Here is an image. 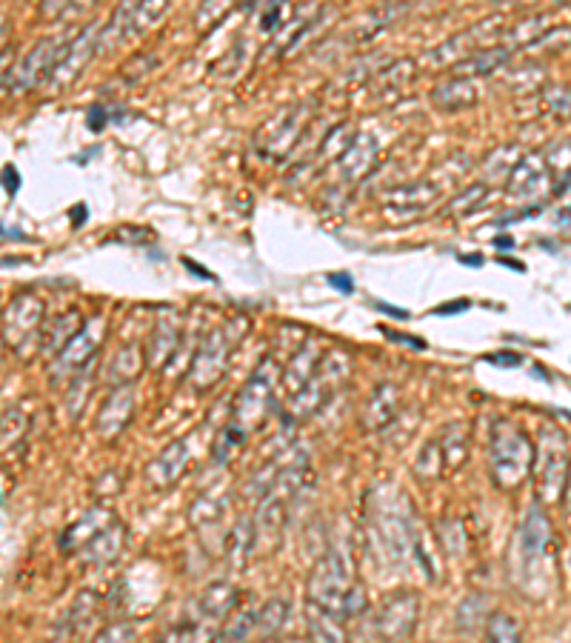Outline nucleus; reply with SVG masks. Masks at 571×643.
Segmentation results:
<instances>
[{
	"label": "nucleus",
	"mask_w": 571,
	"mask_h": 643,
	"mask_svg": "<svg viewBox=\"0 0 571 643\" xmlns=\"http://www.w3.org/2000/svg\"><path fill=\"white\" fill-rule=\"evenodd\" d=\"M489 466H492V478L503 489H512L526 481V475L534 466V446L526 438V432L517 423L500 421L494 423L492 438H489Z\"/></svg>",
	"instance_id": "obj_1"
},
{
	"label": "nucleus",
	"mask_w": 571,
	"mask_h": 643,
	"mask_svg": "<svg viewBox=\"0 0 571 643\" xmlns=\"http://www.w3.org/2000/svg\"><path fill=\"white\" fill-rule=\"evenodd\" d=\"M355 566L352 558L340 549H329L320 561L315 563L309 583H306V598L309 606H317L323 612H332L343 618V603L349 589L355 586Z\"/></svg>",
	"instance_id": "obj_2"
},
{
	"label": "nucleus",
	"mask_w": 571,
	"mask_h": 643,
	"mask_svg": "<svg viewBox=\"0 0 571 643\" xmlns=\"http://www.w3.org/2000/svg\"><path fill=\"white\" fill-rule=\"evenodd\" d=\"M280 375L283 372L277 369V363L272 358L260 361V366L252 372V378L243 383V389L237 392L235 409H232V423H235L237 429H243L246 435H252V432H257L266 423L272 406H275Z\"/></svg>",
	"instance_id": "obj_3"
},
{
	"label": "nucleus",
	"mask_w": 571,
	"mask_h": 643,
	"mask_svg": "<svg viewBox=\"0 0 571 643\" xmlns=\"http://www.w3.org/2000/svg\"><path fill=\"white\" fill-rule=\"evenodd\" d=\"M349 375H352V358L343 349H332L329 355H323L315 378L306 383L295 398H289V415L295 421L315 415L317 409H323L335 398V392L349 381Z\"/></svg>",
	"instance_id": "obj_4"
},
{
	"label": "nucleus",
	"mask_w": 571,
	"mask_h": 643,
	"mask_svg": "<svg viewBox=\"0 0 571 643\" xmlns=\"http://www.w3.org/2000/svg\"><path fill=\"white\" fill-rule=\"evenodd\" d=\"M534 475H537V495L540 503H557L563 498L566 478H569V461H566V441L560 432L546 429L537 443L534 455Z\"/></svg>",
	"instance_id": "obj_5"
},
{
	"label": "nucleus",
	"mask_w": 571,
	"mask_h": 643,
	"mask_svg": "<svg viewBox=\"0 0 571 643\" xmlns=\"http://www.w3.org/2000/svg\"><path fill=\"white\" fill-rule=\"evenodd\" d=\"M229 355H232V341H229L226 329H212L203 341L197 343L195 358L186 366V383L195 392L212 389L223 378V372L229 366Z\"/></svg>",
	"instance_id": "obj_6"
},
{
	"label": "nucleus",
	"mask_w": 571,
	"mask_h": 643,
	"mask_svg": "<svg viewBox=\"0 0 571 643\" xmlns=\"http://www.w3.org/2000/svg\"><path fill=\"white\" fill-rule=\"evenodd\" d=\"M103 338H106V321L103 318H92L55 355V361H52V378L63 381L69 375H80L89 363H95V355H98Z\"/></svg>",
	"instance_id": "obj_7"
},
{
	"label": "nucleus",
	"mask_w": 571,
	"mask_h": 643,
	"mask_svg": "<svg viewBox=\"0 0 571 643\" xmlns=\"http://www.w3.org/2000/svg\"><path fill=\"white\" fill-rule=\"evenodd\" d=\"M40 335H43V301L35 295H23L3 315V338L15 352L26 355V346L35 341L40 343Z\"/></svg>",
	"instance_id": "obj_8"
},
{
	"label": "nucleus",
	"mask_w": 571,
	"mask_h": 643,
	"mask_svg": "<svg viewBox=\"0 0 571 643\" xmlns=\"http://www.w3.org/2000/svg\"><path fill=\"white\" fill-rule=\"evenodd\" d=\"M420 618V598L414 592H394L377 609L375 632L386 643H403L417 626Z\"/></svg>",
	"instance_id": "obj_9"
},
{
	"label": "nucleus",
	"mask_w": 571,
	"mask_h": 643,
	"mask_svg": "<svg viewBox=\"0 0 571 643\" xmlns=\"http://www.w3.org/2000/svg\"><path fill=\"white\" fill-rule=\"evenodd\" d=\"M169 12V3H126L120 6L118 12L112 15L109 26H103V35H100V46L103 43H120L123 38L135 35V32H143L146 26L158 23L163 15Z\"/></svg>",
	"instance_id": "obj_10"
},
{
	"label": "nucleus",
	"mask_w": 571,
	"mask_h": 643,
	"mask_svg": "<svg viewBox=\"0 0 571 643\" xmlns=\"http://www.w3.org/2000/svg\"><path fill=\"white\" fill-rule=\"evenodd\" d=\"M98 46H100L98 23H89L75 41L66 43V49L60 52L58 63H55V69H52V75H49L46 81L55 83V86H66V83L75 81L80 69H83V66L89 63V58L98 52Z\"/></svg>",
	"instance_id": "obj_11"
},
{
	"label": "nucleus",
	"mask_w": 571,
	"mask_h": 643,
	"mask_svg": "<svg viewBox=\"0 0 571 643\" xmlns=\"http://www.w3.org/2000/svg\"><path fill=\"white\" fill-rule=\"evenodd\" d=\"M135 415V386H115L98 412V432L103 441H115Z\"/></svg>",
	"instance_id": "obj_12"
},
{
	"label": "nucleus",
	"mask_w": 571,
	"mask_h": 643,
	"mask_svg": "<svg viewBox=\"0 0 571 643\" xmlns=\"http://www.w3.org/2000/svg\"><path fill=\"white\" fill-rule=\"evenodd\" d=\"M549 518L546 512L534 503L526 515V521L520 526V543H517V552H520V561H523V569L532 572L534 563H540L546 558L549 552V541H552V532H549Z\"/></svg>",
	"instance_id": "obj_13"
},
{
	"label": "nucleus",
	"mask_w": 571,
	"mask_h": 643,
	"mask_svg": "<svg viewBox=\"0 0 571 643\" xmlns=\"http://www.w3.org/2000/svg\"><path fill=\"white\" fill-rule=\"evenodd\" d=\"M63 49H66V43L60 41V38H46V41H40L38 46L20 61L18 69H15V83H12V86H15L18 92H23V89H32L40 78H49Z\"/></svg>",
	"instance_id": "obj_14"
},
{
	"label": "nucleus",
	"mask_w": 571,
	"mask_h": 643,
	"mask_svg": "<svg viewBox=\"0 0 571 643\" xmlns=\"http://www.w3.org/2000/svg\"><path fill=\"white\" fill-rule=\"evenodd\" d=\"M189 466V441H172L169 446H163L155 461L146 466V483L152 489H169L172 483L180 481V475Z\"/></svg>",
	"instance_id": "obj_15"
},
{
	"label": "nucleus",
	"mask_w": 571,
	"mask_h": 643,
	"mask_svg": "<svg viewBox=\"0 0 571 643\" xmlns=\"http://www.w3.org/2000/svg\"><path fill=\"white\" fill-rule=\"evenodd\" d=\"M400 415V389L394 383H377L369 395V401L363 406L360 421L366 426V432H383L389 429Z\"/></svg>",
	"instance_id": "obj_16"
},
{
	"label": "nucleus",
	"mask_w": 571,
	"mask_h": 643,
	"mask_svg": "<svg viewBox=\"0 0 571 643\" xmlns=\"http://www.w3.org/2000/svg\"><path fill=\"white\" fill-rule=\"evenodd\" d=\"M323 349H320V343H303L300 349L295 352V358L286 363V372L280 375V386L289 392V398H295L297 392L306 386V383L315 378L317 366L323 361Z\"/></svg>",
	"instance_id": "obj_17"
},
{
	"label": "nucleus",
	"mask_w": 571,
	"mask_h": 643,
	"mask_svg": "<svg viewBox=\"0 0 571 643\" xmlns=\"http://www.w3.org/2000/svg\"><path fill=\"white\" fill-rule=\"evenodd\" d=\"M237 606H240V592L232 583H212L197 598V618L203 623H217L220 626L235 612Z\"/></svg>",
	"instance_id": "obj_18"
},
{
	"label": "nucleus",
	"mask_w": 571,
	"mask_h": 643,
	"mask_svg": "<svg viewBox=\"0 0 571 643\" xmlns=\"http://www.w3.org/2000/svg\"><path fill=\"white\" fill-rule=\"evenodd\" d=\"M183 343L180 338V326L175 323V318H160L152 329V338H149V349H146V363L149 366H169V363L178 358V346Z\"/></svg>",
	"instance_id": "obj_19"
},
{
	"label": "nucleus",
	"mask_w": 571,
	"mask_h": 643,
	"mask_svg": "<svg viewBox=\"0 0 571 643\" xmlns=\"http://www.w3.org/2000/svg\"><path fill=\"white\" fill-rule=\"evenodd\" d=\"M549 183V163L546 155H529L520 163H514L512 175H509V192L514 198H529L540 186Z\"/></svg>",
	"instance_id": "obj_20"
},
{
	"label": "nucleus",
	"mask_w": 571,
	"mask_h": 643,
	"mask_svg": "<svg viewBox=\"0 0 571 643\" xmlns=\"http://www.w3.org/2000/svg\"><path fill=\"white\" fill-rule=\"evenodd\" d=\"M123 543H126V526L120 521H112L106 529H100L98 535L80 549V561L98 563V566L112 563L120 555Z\"/></svg>",
	"instance_id": "obj_21"
},
{
	"label": "nucleus",
	"mask_w": 571,
	"mask_h": 643,
	"mask_svg": "<svg viewBox=\"0 0 571 643\" xmlns=\"http://www.w3.org/2000/svg\"><path fill=\"white\" fill-rule=\"evenodd\" d=\"M437 195H440V189L429 181L406 183L386 195V209H400V215H414L437 201Z\"/></svg>",
	"instance_id": "obj_22"
},
{
	"label": "nucleus",
	"mask_w": 571,
	"mask_h": 643,
	"mask_svg": "<svg viewBox=\"0 0 571 643\" xmlns=\"http://www.w3.org/2000/svg\"><path fill=\"white\" fill-rule=\"evenodd\" d=\"M306 115H309V106L300 103L295 109H289L286 115H280L277 123L272 126V135L263 141V149L272 152V155H286V149L295 143V138L300 135L303 123H306Z\"/></svg>",
	"instance_id": "obj_23"
},
{
	"label": "nucleus",
	"mask_w": 571,
	"mask_h": 643,
	"mask_svg": "<svg viewBox=\"0 0 571 643\" xmlns=\"http://www.w3.org/2000/svg\"><path fill=\"white\" fill-rule=\"evenodd\" d=\"M255 623H257V606H252V603H240L235 612L217 626L212 643L255 641Z\"/></svg>",
	"instance_id": "obj_24"
},
{
	"label": "nucleus",
	"mask_w": 571,
	"mask_h": 643,
	"mask_svg": "<svg viewBox=\"0 0 571 643\" xmlns=\"http://www.w3.org/2000/svg\"><path fill=\"white\" fill-rule=\"evenodd\" d=\"M377 141L375 135H357V141L349 143V149L340 155V172L346 181H357L363 178L377 158Z\"/></svg>",
	"instance_id": "obj_25"
},
{
	"label": "nucleus",
	"mask_w": 571,
	"mask_h": 643,
	"mask_svg": "<svg viewBox=\"0 0 571 643\" xmlns=\"http://www.w3.org/2000/svg\"><path fill=\"white\" fill-rule=\"evenodd\" d=\"M437 443L443 449V461H446V475L460 469L466 458H469V443H472V429L466 426L463 421L449 423L440 435H437Z\"/></svg>",
	"instance_id": "obj_26"
},
{
	"label": "nucleus",
	"mask_w": 571,
	"mask_h": 643,
	"mask_svg": "<svg viewBox=\"0 0 571 643\" xmlns=\"http://www.w3.org/2000/svg\"><path fill=\"white\" fill-rule=\"evenodd\" d=\"M143 361H146V355L140 352L138 343L120 346L118 352L112 355L109 366H106V383H109L112 389H115V386H126V383H135L140 369H143Z\"/></svg>",
	"instance_id": "obj_27"
},
{
	"label": "nucleus",
	"mask_w": 571,
	"mask_h": 643,
	"mask_svg": "<svg viewBox=\"0 0 571 643\" xmlns=\"http://www.w3.org/2000/svg\"><path fill=\"white\" fill-rule=\"evenodd\" d=\"M257 546L255 518H240L226 538V561L232 569H243Z\"/></svg>",
	"instance_id": "obj_28"
},
{
	"label": "nucleus",
	"mask_w": 571,
	"mask_h": 643,
	"mask_svg": "<svg viewBox=\"0 0 571 643\" xmlns=\"http://www.w3.org/2000/svg\"><path fill=\"white\" fill-rule=\"evenodd\" d=\"M306 629H309L312 643H349L343 618L323 612L317 606H306Z\"/></svg>",
	"instance_id": "obj_29"
},
{
	"label": "nucleus",
	"mask_w": 571,
	"mask_h": 643,
	"mask_svg": "<svg viewBox=\"0 0 571 643\" xmlns=\"http://www.w3.org/2000/svg\"><path fill=\"white\" fill-rule=\"evenodd\" d=\"M78 326H80L78 309H69V312H63L58 321L43 323V335H40V352H46V355H58L60 349H63L66 343L78 335L80 332Z\"/></svg>",
	"instance_id": "obj_30"
},
{
	"label": "nucleus",
	"mask_w": 571,
	"mask_h": 643,
	"mask_svg": "<svg viewBox=\"0 0 571 643\" xmlns=\"http://www.w3.org/2000/svg\"><path fill=\"white\" fill-rule=\"evenodd\" d=\"M292 615V603L286 598H269L263 606H257V623H255V638H275L277 632L289 623Z\"/></svg>",
	"instance_id": "obj_31"
},
{
	"label": "nucleus",
	"mask_w": 571,
	"mask_h": 643,
	"mask_svg": "<svg viewBox=\"0 0 571 643\" xmlns=\"http://www.w3.org/2000/svg\"><path fill=\"white\" fill-rule=\"evenodd\" d=\"M112 521H115V515H112L109 509H103V506H100V509H92L83 521L75 523L72 529H66V535H63V546H69V549L80 552L86 543L98 535L100 529H106Z\"/></svg>",
	"instance_id": "obj_32"
},
{
	"label": "nucleus",
	"mask_w": 571,
	"mask_h": 643,
	"mask_svg": "<svg viewBox=\"0 0 571 643\" xmlns=\"http://www.w3.org/2000/svg\"><path fill=\"white\" fill-rule=\"evenodd\" d=\"M414 475L423 478V481H440L446 475V461H443V449L437 443V435L429 443L420 446L417 461H414Z\"/></svg>",
	"instance_id": "obj_33"
},
{
	"label": "nucleus",
	"mask_w": 571,
	"mask_h": 643,
	"mask_svg": "<svg viewBox=\"0 0 571 643\" xmlns=\"http://www.w3.org/2000/svg\"><path fill=\"white\" fill-rule=\"evenodd\" d=\"M434 103L440 106V109H463V106H469L474 103V86L466 78H454L446 86H437L434 89Z\"/></svg>",
	"instance_id": "obj_34"
},
{
	"label": "nucleus",
	"mask_w": 571,
	"mask_h": 643,
	"mask_svg": "<svg viewBox=\"0 0 571 643\" xmlns=\"http://www.w3.org/2000/svg\"><path fill=\"white\" fill-rule=\"evenodd\" d=\"M509 58V52L503 46H494V49H480L474 52L472 58H466L463 63H457V72L466 78V75H483V72H494L497 66H503Z\"/></svg>",
	"instance_id": "obj_35"
},
{
	"label": "nucleus",
	"mask_w": 571,
	"mask_h": 643,
	"mask_svg": "<svg viewBox=\"0 0 571 643\" xmlns=\"http://www.w3.org/2000/svg\"><path fill=\"white\" fill-rule=\"evenodd\" d=\"M486 632H489V643H523V638H520V626H517V621H514L512 615H506V612H494V615H489Z\"/></svg>",
	"instance_id": "obj_36"
},
{
	"label": "nucleus",
	"mask_w": 571,
	"mask_h": 643,
	"mask_svg": "<svg viewBox=\"0 0 571 643\" xmlns=\"http://www.w3.org/2000/svg\"><path fill=\"white\" fill-rule=\"evenodd\" d=\"M203 626L206 623L200 621V618L197 621H183L178 626H172L160 643H206L209 641V632Z\"/></svg>",
	"instance_id": "obj_37"
},
{
	"label": "nucleus",
	"mask_w": 571,
	"mask_h": 643,
	"mask_svg": "<svg viewBox=\"0 0 571 643\" xmlns=\"http://www.w3.org/2000/svg\"><path fill=\"white\" fill-rule=\"evenodd\" d=\"M246 438H249V435H246L243 429H237L235 423H229V426L220 432V438H217V443H215V463L229 461V458H232V452H235V449H240V446L246 443Z\"/></svg>",
	"instance_id": "obj_38"
},
{
	"label": "nucleus",
	"mask_w": 571,
	"mask_h": 643,
	"mask_svg": "<svg viewBox=\"0 0 571 643\" xmlns=\"http://www.w3.org/2000/svg\"><path fill=\"white\" fill-rule=\"evenodd\" d=\"M440 541H443V549L457 558L466 546V532H463V523L460 521H443L440 523Z\"/></svg>",
	"instance_id": "obj_39"
},
{
	"label": "nucleus",
	"mask_w": 571,
	"mask_h": 643,
	"mask_svg": "<svg viewBox=\"0 0 571 643\" xmlns=\"http://www.w3.org/2000/svg\"><path fill=\"white\" fill-rule=\"evenodd\" d=\"M135 641V629L132 623H118V626H109L103 635L98 638V643H132Z\"/></svg>",
	"instance_id": "obj_40"
},
{
	"label": "nucleus",
	"mask_w": 571,
	"mask_h": 643,
	"mask_svg": "<svg viewBox=\"0 0 571 643\" xmlns=\"http://www.w3.org/2000/svg\"><path fill=\"white\" fill-rule=\"evenodd\" d=\"M483 195H486V186H483V183H477V186L472 189V195H469V192H463L457 201H452V212L454 215H460V212H472Z\"/></svg>",
	"instance_id": "obj_41"
},
{
	"label": "nucleus",
	"mask_w": 571,
	"mask_h": 643,
	"mask_svg": "<svg viewBox=\"0 0 571 643\" xmlns=\"http://www.w3.org/2000/svg\"><path fill=\"white\" fill-rule=\"evenodd\" d=\"M280 15H283V6H280V3L266 6L263 15H260V26H263L266 32H272V29H277V23H280Z\"/></svg>",
	"instance_id": "obj_42"
},
{
	"label": "nucleus",
	"mask_w": 571,
	"mask_h": 643,
	"mask_svg": "<svg viewBox=\"0 0 571 643\" xmlns=\"http://www.w3.org/2000/svg\"><path fill=\"white\" fill-rule=\"evenodd\" d=\"M329 286H335L337 292H343V295H352L355 292V278L346 275V272H332L329 275Z\"/></svg>",
	"instance_id": "obj_43"
},
{
	"label": "nucleus",
	"mask_w": 571,
	"mask_h": 643,
	"mask_svg": "<svg viewBox=\"0 0 571 643\" xmlns=\"http://www.w3.org/2000/svg\"><path fill=\"white\" fill-rule=\"evenodd\" d=\"M0 181L6 183V186H3V189H6V192H9V195H15V192H18V186H20V175H18V169H15V166H6V169H3V172H0Z\"/></svg>",
	"instance_id": "obj_44"
},
{
	"label": "nucleus",
	"mask_w": 571,
	"mask_h": 643,
	"mask_svg": "<svg viewBox=\"0 0 571 643\" xmlns=\"http://www.w3.org/2000/svg\"><path fill=\"white\" fill-rule=\"evenodd\" d=\"M469 306H472L469 301L449 303V306H437V309H434V315H457V312H463V309H469Z\"/></svg>",
	"instance_id": "obj_45"
},
{
	"label": "nucleus",
	"mask_w": 571,
	"mask_h": 643,
	"mask_svg": "<svg viewBox=\"0 0 571 643\" xmlns=\"http://www.w3.org/2000/svg\"><path fill=\"white\" fill-rule=\"evenodd\" d=\"M392 341H400V343H409L412 349H426V341H420V338H412V335H397V332H386Z\"/></svg>",
	"instance_id": "obj_46"
},
{
	"label": "nucleus",
	"mask_w": 571,
	"mask_h": 643,
	"mask_svg": "<svg viewBox=\"0 0 571 643\" xmlns=\"http://www.w3.org/2000/svg\"><path fill=\"white\" fill-rule=\"evenodd\" d=\"M183 266H186V269H189V272H197V275H200V278H203V281H217V278H215V275H212V272H209V269H203V266H200V263L189 261V258H186V261H183Z\"/></svg>",
	"instance_id": "obj_47"
},
{
	"label": "nucleus",
	"mask_w": 571,
	"mask_h": 643,
	"mask_svg": "<svg viewBox=\"0 0 571 643\" xmlns=\"http://www.w3.org/2000/svg\"><path fill=\"white\" fill-rule=\"evenodd\" d=\"M375 309L386 312V315H392V318H403V321L409 318V312H406V309H397V306H389V303H383V301H377Z\"/></svg>",
	"instance_id": "obj_48"
},
{
	"label": "nucleus",
	"mask_w": 571,
	"mask_h": 643,
	"mask_svg": "<svg viewBox=\"0 0 571 643\" xmlns=\"http://www.w3.org/2000/svg\"><path fill=\"white\" fill-rule=\"evenodd\" d=\"M486 361L500 363V366H517V363H520V355H489Z\"/></svg>",
	"instance_id": "obj_49"
},
{
	"label": "nucleus",
	"mask_w": 571,
	"mask_h": 643,
	"mask_svg": "<svg viewBox=\"0 0 571 643\" xmlns=\"http://www.w3.org/2000/svg\"><path fill=\"white\" fill-rule=\"evenodd\" d=\"M563 506H566V518L571 521V463H569V478H566V489H563Z\"/></svg>",
	"instance_id": "obj_50"
},
{
	"label": "nucleus",
	"mask_w": 571,
	"mask_h": 643,
	"mask_svg": "<svg viewBox=\"0 0 571 643\" xmlns=\"http://www.w3.org/2000/svg\"><path fill=\"white\" fill-rule=\"evenodd\" d=\"M497 246H500V249H506V246H514V241H509V238H500V241H497Z\"/></svg>",
	"instance_id": "obj_51"
},
{
	"label": "nucleus",
	"mask_w": 571,
	"mask_h": 643,
	"mask_svg": "<svg viewBox=\"0 0 571 643\" xmlns=\"http://www.w3.org/2000/svg\"><path fill=\"white\" fill-rule=\"evenodd\" d=\"M3 41H6V26H0V46H3Z\"/></svg>",
	"instance_id": "obj_52"
}]
</instances>
